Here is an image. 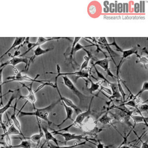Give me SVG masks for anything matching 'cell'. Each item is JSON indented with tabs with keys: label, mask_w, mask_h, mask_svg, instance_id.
<instances>
[{
	"label": "cell",
	"mask_w": 148,
	"mask_h": 148,
	"mask_svg": "<svg viewBox=\"0 0 148 148\" xmlns=\"http://www.w3.org/2000/svg\"><path fill=\"white\" fill-rule=\"evenodd\" d=\"M129 12V3H125V13Z\"/></svg>",
	"instance_id": "bcb514c9"
},
{
	"label": "cell",
	"mask_w": 148,
	"mask_h": 148,
	"mask_svg": "<svg viewBox=\"0 0 148 148\" xmlns=\"http://www.w3.org/2000/svg\"><path fill=\"white\" fill-rule=\"evenodd\" d=\"M45 143H43V145H42V147H40V148H42V147H43V145H45Z\"/></svg>",
	"instance_id": "f5cc1de1"
},
{
	"label": "cell",
	"mask_w": 148,
	"mask_h": 148,
	"mask_svg": "<svg viewBox=\"0 0 148 148\" xmlns=\"http://www.w3.org/2000/svg\"><path fill=\"white\" fill-rule=\"evenodd\" d=\"M87 80H88L91 83V86L90 88H87V91L88 92H90V93L92 95L95 91H97L99 89L101 84L104 82V81H99L97 83H94L90 78H88Z\"/></svg>",
	"instance_id": "cb8c5ba5"
},
{
	"label": "cell",
	"mask_w": 148,
	"mask_h": 148,
	"mask_svg": "<svg viewBox=\"0 0 148 148\" xmlns=\"http://www.w3.org/2000/svg\"><path fill=\"white\" fill-rule=\"evenodd\" d=\"M109 2L108 1H105L103 2V5L104 6L103 8V12L104 13H108L109 12Z\"/></svg>",
	"instance_id": "74e56055"
},
{
	"label": "cell",
	"mask_w": 148,
	"mask_h": 148,
	"mask_svg": "<svg viewBox=\"0 0 148 148\" xmlns=\"http://www.w3.org/2000/svg\"><path fill=\"white\" fill-rule=\"evenodd\" d=\"M117 77V86H118V89H119V92L120 94H121L122 95V98H123V102L125 101V95H126V94L125 93L122 86H121V79L119 76H116Z\"/></svg>",
	"instance_id": "f546056e"
},
{
	"label": "cell",
	"mask_w": 148,
	"mask_h": 148,
	"mask_svg": "<svg viewBox=\"0 0 148 148\" xmlns=\"http://www.w3.org/2000/svg\"><path fill=\"white\" fill-rule=\"evenodd\" d=\"M62 104H63V106H64V107L65 110V112H66V117H65V119H64V120L62 121V122H61V123H60L59 124L57 125V126L58 127H60L62 124H64V123L67 120H68V119L71 120L72 121H73V120L72 119V114H73V110L71 108H70V107L66 106L64 102H62Z\"/></svg>",
	"instance_id": "ffe728a7"
},
{
	"label": "cell",
	"mask_w": 148,
	"mask_h": 148,
	"mask_svg": "<svg viewBox=\"0 0 148 148\" xmlns=\"http://www.w3.org/2000/svg\"><path fill=\"white\" fill-rule=\"evenodd\" d=\"M30 58V57H28ZM28 58H24V57H13L12 59L7 61L6 62H5V63H3L1 65V68L2 67H5V66L8 65H12L13 66H16L17 64H19V63H21L23 62L25 64V71L27 69L28 67V62H29V59Z\"/></svg>",
	"instance_id": "30bf717a"
},
{
	"label": "cell",
	"mask_w": 148,
	"mask_h": 148,
	"mask_svg": "<svg viewBox=\"0 0 148 148\" xmlns=\"http://www.w3.org/2000/svg\"><path fill=\"white\" fill-rule=\"evenodd\" d=\"M92 46V45H90V46H82V45H80V43H79L78 42L75 45V47H74V49H73V54H75V53L79 50H81V49H84V47H88V46Z\"/></svg>",
	"instance_id": "e575fe53"
},
{
	"label": "cell",
	"mask_w": 148,
	"mask_h": 148,
	"mask_svg": "<svg viewBox=\"0 0 148 148\" xmlns=\"http://www.w3.org/2000/svg\"><path fill=\"white\" fill-rule=\"evenodd\" d=\"M91 58V57H89L88 56H85L84 57V61L82 63V64L81 65V67H80V71H83V69H87L89 60H90Z\"/></svg>",
	"instance_id": "836d02e7"
},
{
	"label": "cell",
	"mask_w": 148,
	"mask_h": 148,
	"mask_svg": "<svg viewBox=\"0 0 148 148\" xmlns=\"http://www.w3.org/2000/svg\"><path fill=\"white\" fill-rule=\"evenodd\" d=\"M21 135V133L20 131L18 130V129L16 127V126L14 125L13 123L11 124L10 127L7 129V131H6L5 133H4L2 136L5 135H8L9 136L13 135Z\"/></svg>",
	"instance_id": "484cf974"
},
{
	"label": "cell",
	"mask_w": 148,
	"mask_h": 148,
	"mask_svg": "<svg viewBox=\"0 0 148 148\" xmlns=\"http://www.w3.org/2000/svg\"><path fill=\"white\" fill-rule=\"evenodd\" d=\"M98 144L96 145L97 146V148H104L105 146L103 145V143H102L99 140H98Z\"/></svg>",
	"instance_id": "ee69618b"
},
{
	"label": "cell",
	"mask_w": 148,
	"mask_h": 148,
	"mask_svg": "<svg viewBox=\"0 0 148 148\" xmlns=\"http://www.w3.org/2000/svg\"><path fill=\"white\" fill-rule=\"evenodd\" d=\"M132 130V129L128 133V134L126 135V136H123V138H124V140H123V142L121 143V144L118 147H117V148H131L130 146H129L128 145H125V143H127V138H128V136L130 135V134H131V131Z\"/></svg>",
	"instance_id": "1f68e13d"
},
{
	"label": "cell",
	"mask_w": 148,
	"mask_h": 148,
	"mask_svg": "<svg viewBox=\"0 0 148 148\" xmlns=\"http://www.w3.org/2000/svg\"><path fill=\"white\" fill-rule=\"evenodd\" d=\"M123 13H125V3H123Z\"/></svg>",
	"instance_id": "f907efd6"
},
{
	"label": "cell",
	"mask_w": 148,
	"mask_h": 148,
	"mask_svg": "<svg viewBox=\"0 0 148 148\" xmlns=\"http://www.w3.org/2000/svg\"><path fill=\"white\" fill-rule=\"evenodd\" d=\"M64 38H61V37H54V38H44L43 37H39L38 39V40L35 42V43H31L29 42V41L27 42V47H28V49L27 51H25L24 53H23L22 54L20 55V57L24 56L25 54H27L28 52H29L31 49H32L34 47H36V46H40V45H42L47 42L49 41H51L53 40H58L60 39H62Z\"/></svg>",
	"instance_id": "ba28073f"
},
{
	"label": "cell",
	"mask_w": 148,
	"mask_h": 148,
	"mask_svg": "<svg viewBox=\"0 0 148 148\" xmlns=\"http://www.w3.org/2000/svg\"><path fill=\"white\" fill-rule=\"evenodd\" d=\"M57 79H56V82H55L56 87H55V88H56L57 89V90L58 94V95H59V96H60V100H61L62 102H64L66 106H68L71 108L73 110H74V111L76 112V113L77 114H78L82 113V110H81L78 106H77L71 99H68V98H66V97H63V96L61 95V94H60V90H59V89H58V86H57Z\"/></svg>",
	"instance_id": "9c48e42d"
},
{
	"label": "cell",
	"mask_w": 148,
	"mask_h": 148,
	"mask_svg": "<svg viewBox=\"0 0 148 148\" xmlns=\"http://www.w3.org/2000/svg\"><path fill=\"white\" fill-rule=\"evenodd\" d=\"M3 68L4 67H2L0 69V95H1V97L2 98V85L3 84V82H2V71L3 70Z\"/></svg>",
	"instance_id": "8d00e7d4"
},
{
	"label": "cell",
	"mask_w": 148,
	"mask_h": 148,
	"mask_svg": "<svg viewBox=\"0 0 148 148\" xmlns=\"http://www.w3.org/2000/svg\"><path fill=\"white\" fill-rule=\"evenodd\" d=\"M57 75L56 77V79H57V78L60 76H64L66 75L67 76L68 75H76L77 77L76 78L75 82L77 81V80L79 79V77H83V78H86L88 79L89 78V71L90 69L88 70H83V71H76L75 72H72V73H61L60 72V67L58 64L57 65Z\"/></svg>",
	"instance_id": "52a82bcc"
},
{
	"label": "cell",
	"mask_w": 148,
	"mask_h": 148,
	"mask_svg": "<svg viewBox=\"0 0 148 148\" xmlns=\"http://www.w3.org/2000/svg\"><path fill=\"white\" fill-rule=\"evenodd\" d=\"M52 134L54 135H60L61 136H62L65 140V143L68 142V141L72 140H80L82 139H86V140H87L88 142H90V139L87 137V136H84L83 134H80V135H77L76 134H72V133H69V132H64V133H62L61 132H57L56 131H53V132H51Z\"/></svg>",
	"instance_id": "8992f818"
},
{
	"label": "cell",
	"mask_w": 148,
	"mask_h": 148,
	"mask_svg": "<svg viewBox=\"0 0 148 148\" xmlns=\"http://www.w3.org/2000/svg\"><path fill=\"white\" fill-rule=\"evenodd\" d=\"M37 121H38V127H39V132L38 134H35L34 135H32V136H31L30 137L27 138L26 139H30L32 142L35 143L37 144V145H39V143H40V139L42 138H43L44 136V133L42 130L41 128V125H40V121H39V119H36Z\"/></svg>",
	"instance_id": "9a60e30c"
},
{
	"label": "cell",
	"mask_w": 148,
	"mask_h": 148,
	"mask_svg": "<svg viewBox=\"0 0 148 148\" xmlns=\"http://www.w3.org/2000/svg\"><path fill=\"white\" fill-rule=\"evenodd\" d=\"M114 13H117V1H115L114 2Z\"/></svg>",
	"instance_id": "7dc6e473"
},
{
	"label": "cell",
	"mask_w": 148,
	"mask_h": 148,
	"mask_svg": "<svg viewBox=\"0 0 148 148\" xmlns=\"http://www.w3.org/2000/svg\"><path fill=\"white\" fill-rule=\"evenodd\" d=\"M26 39L25 38H23V37H21V38H18L16 37L14 38V40L13 41V44L12 45V46L10 47V48H9L1 57H0V59H1L2 58H3L5 55H6L8 53H9V51H10L13 48H15L16 46H21V44L24 42L25 40Z\"/></svg>",
	"instance_id": "e0dca14e"
},
{
	"label": "cell",
	"mask_w": 148,
	"mask_h": 148,
	"mask_svg": "<svg viewBox=\"0 0 148 148\" xmlns=\"http://www.w3.org/2000/svg\"><path fill=\"white\" fill-rule=\"evenodd\" d=\"M134 11L135 13H139V2H135L134 5Z\"/></svg>",
	"instance_id": "60d3db41"
},
{
	"label": "cell",
	"mask_w": 148,
	"mask_h": 148,
	"mask_svg": "<svg viewBox=\"0 0 148 148\" xmlns=\"http://www.w3.org/2000/svg\"><path fill=\"white\" fill-rule=\"evenodd\" d=\"M54 48L52 47V48H49V49H43L42 48H41V47L40 46H38L36 47V48L34 50V54L32 57H31L29 60V62H28V67H27V70L25 71L26 72H27L28 71V67L29 66V64L30 63L33 61V60L35 59V57H38V56H39L40 55H42V54H44L50 51H51Z\"/></svg>",
	"instance_id": "5bb4252c"
},
{
	"label": "cell",
	"mask_w": 148,
	"mask_h": 148,
	"mask_svg": "<svg viewBox=\"0 0 148 148\" xmlns=\"http://www.w3.org/2000/svg\"><path fill=\"white\" fill-rule=\"evenodd\" d=\"M17 101L16 100V102H15V104L14 105V107H13V109H14V110H13V113L11 114L10 116V119L12 120L13 121V123L14 124V125L16 126V127L18 129V130L20 131V132L21 133V136L23 137V138L24 139H25L26 137L24 136V135H23V132H22V131H21V124L19 121V120L17 119V116L16 114V106H17Z\"/></svg>",
	"instance_id": "2e32d148"
},
{
	"label": "cell",
	"mask_w": 148,
	"mask_h": 148,
	"mask_svg": "<svg viewBox=\"0 0 148 148\" xmlns=\"http://www.w3.org/2000/svg\"><path fill=\"white\" fill-rule=\"evenodd\" d=\"M113 42L112 43H108V45L110 46H114L116 48V51H120V52H123V50L117 45V43H116V40H115V38H113Z\"/></svg>",
	"instance_id": "d590c367"
},
{
	"label": "cell",
	"mask_w": 148,
	"mask_h": 148,
	"mask_svg": "<svg viewBox=\"0 0 148 148\" xmlns=\"http://www.w3.org/2000/svg\"><path fill=\"white\" fill-rule=\"evenodd\" d=\"M63 79V83L75 95H76L80 100V102L81 103L82 101L84 100V98L86 97L85 95L82 93L73 84L72 82L68 78V77L66 75L62 76Z\"/></svg>",
	"instance_id": "5b68a950"
},
{
	"label": "cell",
	"mask_w": 148,
	"mask_h": 148,
	"mask_svg": "<svg viewBox=\"0 0 148 148\" xmlns=\"http://www.w3.org/2000/svg\"><path fill=\"white\" fill-rule=\"evenodd\" d=\"M145 1H142V13L145 12Z\"/></svg>",
	"instance_id": "c3c4849f"
},
{
	"label": "cell",
	"mask_w": 148,
	"mask_h": 148,
	"mask_svg": "<svg viewBox=\"0 0 148 148\" xmlns=\"http://www.w3.org/2000/svg\"><path fill=\"white\" fill-rule=\"evenodd\" d=\"M109 60L107 59V58H105L102 60H98L95 63H93L94 65H99V66H101L102 68H103L104 69L105 71L106 72L108 76H110L112 77L113 78H117L116 76L114 75L110 71V68H109Z\"/></svg>",
	"instance_id": "4fadbf2b"
},
{
	"label": "cell",
	"mask_w": 148,
	"mask_h": 148,
	"mask_svg": "<svg viewBox=\"0 0 148 148\" xmlns=\"http://www.w3.org/2000/svg\"><path fill=\"white\" fill-rule=\"evenodd\" d=\"M138 48L136 47V46H134L133 47H132L131 49H128V50H123V55H122V57L121 58V60H120V62H119V65H117V75L116 76H119V68L121 66V64L123 63L124 60H125V58H127V57H128L129 56H130L131 55L133 54H135L136 55L138 54Z\"/></svg>",
	"instance_id": "7c38bea8"
},
{
	"label": "cell",
	"mask_w": 148,
	"mask_h": 148,
	"mask_svg": "<svg viewBox=\"0 0 148 148\" xmlns=\"http://www.w3.org/2000/svg\"><path fill=\"white\" fill-rule=\"evenodd\" d=\"M100 88H101V90L105 91V92L108 93L109 95H112V91H111L110 89H109L108 88H106V87H105L104 86H103L102 85L100 86Z\"/></svg>",
	"instance_id": "f35d334b"
},
{
	"label": "cell",
	"mask_w": 148,
	"mask_h": 148,
	"mask_svg": "<svg viewBox=\"0 0 148 148\" xmlns=\"http://www.w3.org/2000/svg\"><path fill=\"white\" fill-rule=\"evenodd\" d=\"M61 100L59 99L56 102H53L52 103H51L50 105H49V106L43 108H36L34 110V112H23L21 111L22 109L24 108V106L26 105L27 102L28 101H26L25 102V103L23 105V106H22V108H21V109L20 110V112L18 113L17 114H16V116H17L18 114H20V117L22 116H34L36 117V119H42L43 120H45V121H46L49 125H50L51 124V122L48 119V116L49 114L50 113V112L52 110V109L54 108V107Z\"/></svg>",
	"instance_id": "6da1fadb"
},
{
	"label": "cell",
	"mask_w": 148,
	"mask_h": 148,
	"mask_svg": "<svg viewBox=\"0 0 148 148\" xmlns=\"http://www.w3.org/2000/svg\"><path fill=\"white\" fill-rule=\"evenodd\" d=\"M112 2H110L109 4V12L112 13Z\"/></svg>",
	"instance_id": "681fc988"
},
{
	"label": "cell",
	"mask_w": 148,
	"mask_h": 148,
	"mask_svg": "<svg viewBox=\"0 0 148 148\" xmlns=\"http://www.w3.org/2000/svg\"><path fill=\"white\" fill-rule=\"evenodd\" d=\"M89 12L91 14H94L97 12V8L95 5H91L89 8Z\"/></svg>",
	"instance_id": "ab89813d"
},
{
	"label": "cell",
	"mask_w": 148,
	"mask_h": 148,
	"mask_svg": "<svg viewBox=\"0 0 148 148\" xmlns=\"http://www.w3.org/2000/svg\"><path fill=\"white\" fill-rule=\"evenodd\" d=\"M41 128H42V130L44 133V135L45 136V139H46V141H49V140H52L56 144V145H58V140L55 138L54 137V136L53 135V134H51V132H49L47 130V128L45 127L43 125L41 126Z\"/></svg>",
	"instance_id": "44dd1931"
},
{
	"label": "cell",
	"mask_w": 148,
	"mask_h": 148,
	"mask_svg": "<svg viewBox=\"0 0 148 148\" xmlns=\"http://www.w3.org/2000/svg\"><path fill=\"white\" fill-rule=\"evenodd\" d=\"M111 108L118 109L117 112H116L115 113H111L113 115V119L117 120L119 122L122 124H126L130 127H132V128L135 127L131 123L130 120L131 119V116L134 110H130V109L126 108H124L123 109H122L116 106L110 107V109Z\"/></svg>",
	"instance_id": "7a4b0ae2"
},
{
	"label": "cell",
	"mask_w": 148,
	"mask_h": 148,
	"mask_svg": "<svg viewBox=\"0 0 148 148\" xmlns=\"http://www.w3.org/2000/svg\"><path fill=\"white\" fill-rule=\"evenodd\" d=\"M136 56L139 58V60L136 61V63H141V64H142L143 65H144L146 66L147 65V64H148V59H147V58L146 57H145V56L141 57L138 54H136Z\"/></svg>",
	"instance_id": "d6a6232c"
},
{
	"label": "cell",
	"mask_w": 148,
	"mask_h": 148,
	"mask_svg": "<svg viewBox=\"0 0 148 148\" xmlns=\"http://www.w3.org/2000/svg\"><path fill=\"white\" fill-rule=\"evenodd\" d=\"M0 148H6V146H0Z\"/></svg>",
	"instance_id": "816d5d0a"
},
{
	"label": "cell",
	"mask_w": 148,
	"mask_h": 148,
	"mask_svg": "<svg viewBox=\"0 0 148 148\" xmlns=\"http://www.w3.org/2000/svg\"><path fill=\"white\" fill-rule=\"evenodd\" d=\"M108 85L111 87L112 89V95L110 96V97H109L110 100H112L114 98H119L120 97H121V95L118 89L117 83H111L109 82Z\"/></svg>",
	"instance_id": "d6986e66"
},
{
	"label": "cell",
	"mask_w": 148,
	"mask_h": 148,
	"mask_svg": "<svg viewBox=\"0 0 148 148\" xmlns=\"http://www.w3.org/2000/svg\"><path fill=\"white\" fill-rule=\"evenodd\" d=\"M32 83H32L30 84L29 87H28L25 84L21 83L23 84V86L25 87L28 90L29 93H28V95H27L25 96L20 95V97L19 98V99H26L27 101L29 102L32 105V106L34 107V109L35 110L36 109L35 103L36 102V97H35V92L33 91V89H32Z\"/></svg>",
	"instance_id": "8fae6325"
},
{
	"label": "cell",
	"mask_w": 148,
	"mask_h": 148,
	"mask_svg": "<svg viewBox=\"0 0 148 148\" xmlns=\"http://www.w3.org/2000/svg\"><path fill=\"white\" fill-rule=\"evenodd\" d=\"M81 39V38H75L74 39V40L72 43V45L71 47V49H69V51H68L66 50L65 53H64V55L65 57H66L67 56H68L69 57V62L72 64V66L74 68L73 65V61H74L73 60V49H74V47H75V45L77 43V42H79V40Z\"/></svg>",
	"instance_id": "ac0fdd59"
},
{
	"label": "cell",
	"mask_w": 148,
	"mask_h": 148,
	"mask_svg": "<svg viewBox=\"0 0 148 148\" xmlns=\"http://www.w3.org/2000/svg\"><path fill=\"white\" fill-rule=\"evenodd\" d=\"M94 97H92L91 99V101L90 102V104L88 106V109L84 112H82L79 114H77L76 118L75 119V121H73V123L72 124H71V125L67 126L66 127H65L61 130H57L56 131L57 132H61L62 131H68V130L71 128L72 127H79L82 128V123L83 121L85 120V119H86L87 117H88L91 113V103H92V101L93 100Z\"/></svg>",
	"instance_id": "3957f363"
},
{
	"label": "cell",
	"mask_w": 148,
	"mask_h": 148,
	"mask_svg": "<svg viewBox=\"0 0 148 148\" xmlns=\"http://www.w3.org/2000/svg\"><path fill=\"white\" fill-rule=\"evenodd\" d=\"M87 140H85L83 142H82L80 143H75L74 145H70V146H58V145H53V144L48 142V146L49 147V148H74L76 146H80V145H83L86 144V143L87 142Z\"/></svg>",
	"instance_id": "83f0119b"
},
{
	"label": "cell",
	"mask_w": 148,
	"mask_h": 148,
	"mask_svg": "<svg viewBox=\"0 0 148 148\" xmlns=\"http://www.w3.org/2000/svg\"><path fill=\"white\" fill-rule=\"evenodd\" d=\"M1 65H0V69H1Z\"/></svg>",
	"instance_id": "db71d44e"
},
{
	"label": "cell",
	"mask_w": 148,
	"mask_h": 148,
	"mask_svg": "<svg viewBox=\"0 0 148 148\" xmlns=\"http://www.w3.org/2000/svg\"><path fill=\"white\" fill-rule=\"evenodd\" d=\"M15 98H16V97L15 95H14V94H13L11 95L10 99H9L8 103H7L5 106H2V108H0V115L2 116L4 113H6V110H7L8 109H9L10 108H12V103L13 101Z\"/></svg>",
	"instance_id": "d4e9b609"
},
{
	"label": "cell",
	"mask_w": 148,
	"mask_h": 148,
	"mask_svg": "<svg viewBox=\"0 0 148 148\" xmlns=\"http://www.w3.org/2000/svg\"><path fill=\"white\" fill-rule=\"evenodd\" d=\"M139 13H142V1H139Z\"/></svg>",
	"instance_id": "f6af8a7d"
},
{
	"label": "cell",
	"mask_w": 148,
	"mask_h": 148,
	"mask_svg": "<svg viewBox=\"0 0 148 148\" xmlns=\"http://www.w3.org/2000/svg\"><path fill=\"white\" fill-rule=\"evenodd\" d=\"M103 130L102 128H99L97 127H94L92 129L87 131H84V134L83 135H88L91 138H95L97 135L101 131H102Z\"/></svg>",
	"instance_id": "4316f807"
},
{
	"label": "cell",
	"mask_w": 148,
	"mask_h": 148,
	"mask_svg": "<svg viewBox=\"0 0 148 148\" xmlns=\"http://www.w3.org/2000/svg\"><path fill=\"white\" fill-rule=\"evenodd\" d=\"M113 119L111 118V117H110L109 116L108 111L98 119V121L103 125H113V124H112Z\"/></svg>",
	"instance_id": "603a6c76"
},
{
	"label": "cell",
	"mask_w": 148,
	"mask_h": 148,
	"mask_svg": "<svg viewBox=\"0 0 148 148\" xmlns=\"http://www.w3.org/2000/svg\"><path fill=\"white\" fill-rule=\"evenodd\" d=\"M9 148H32L30 142L26 139L22 140L21 143L16 145H12Z\"/></svg>",
	"instance_id": "f1b7e54d"
},
{
	"label": "cell",
	"mask_w": 148,
	"mask_h": 148,
	"mask_svg": "<svg viewBox=\"0 0 148 148\" xmlns=\"http://www.w3.org/2000/svg\"><path fill=\"white\" fill-rule=\"evenodd\" d=\"M131 118L132 119V120L134 122V125L137 123H142L145 124L146 127H148V123H147L148 117H145L143 115L142 116H140V115L137 116V115L132 114L131 116Z\"/></svg>",
	"instance_id": "7402d4cb"
},
{
	"label": "cell",
	"mask_w": 148,
	"mask_h": 148,
	"mask_svg": "<svg viewBox=\"0 0 148 148\" xmlns=\"http://www.w3.org/2000/svg\"><path fill=\"white\" fill-rule=\"evenodd\" d=\"M147 90H148V82H144V83L142 86V87L141 88L140 91L136 95H135V99L138 97H140V95L142 94V92H143L145 91H147Z\"/></svg>",
	"instance_id": "4dcf8cb0"
},
{
	"label": "cell",
	"mask_w": 148,
	"mask_h": 148,
	"mask_svg": "<svg viewBox=\"0 0 148 148\" xmlns=\"http://www.w3.org/2000/svg\"><path fill=\"white\" fill-rule=\"evenodd\" d=\"M141 143H142V146L140 148H148V143H147V140L145 142H143L140 139Z\"/></svg>",
	"instance_id": "7bdbcfd3"
},
{
	"label": "cell",
	"mask_w": 148,
	"mask_h": 148,
	"mask_svg": "<svg viewBox=\"0 0 148 148\" xmlns=\"http://www.w3.org/2000/svg\"><path fill=\"white\" fill-rule=\"evenodd\" d=\"M117 13H123V3H117Z\"/></svg>",
	"instance_id": "b9f144b4"
},
{
	"label": "cell",
	"mask_w": 148,
	"mask_h": 148,
	"mask_svg": "<svg viewBox=\"0 0 148 148\" xmlns=\"http://www.w3.org/2000/svg\"><path fill=\"white\" fill-rule=\"evenodd\" d=\"M21 72H18L17 73H16V75L14 76H8L6 77V79L9 80L8 81L5 82V83H7V82H13V81H18V82H21V81H27V82H31L32 83L33 82H38V83H40L42 84L44 83L45 82H47L48 80H37V78L38 77V76H39V75H38L35 78H32L26 75H22L21 74Z\"/></svg>",
	"instance_id": "277c9868"
}]
</instances>
